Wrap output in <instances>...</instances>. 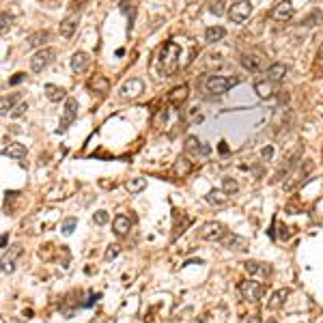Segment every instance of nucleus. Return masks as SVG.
Returning <instances> with one entry per match:
<instances>
[{
  "instance_id": "f257e3e1",
  "label": "nucleus",
  "mask_w": 323,
  "mask_h": 323,
  "mask_svg": "<svg viewBox=\"0 0 323 323\" xmlns=\"http://www.w3.org/2000/svg\"><path fill=\"white\" fill-rule=\"evenodd\" d=\"M179 56H181V47L177 45L175 41H166L159 50V67H162V74L171 76L179 67Z\"/></svg>"
},
{
  "instance_id": "f03ea898",
  "label": "nucleus",
  "mask_w": 323,
  "mask_h": 323,
  "mask_svg": "<svg viewBox=\"0 0 323 323\" xmlns=\"http://www.w3.org/2000/svg\"><path fill=\"white\" fill-rule=\"evenodd\" d=\"M235 84H239V78H231V76H209L207 82H205L207 91L213 93V95H224V93H229Z\"/></svg>"
},
{
  "instance_id": "7ed1b4c3",
  "label": "nucleus",
  "mask_w": 323,
  "mask_h": 323,
  "mask_svg": "<svg viewBox=\"0 0 323 323\" xmlns=\"http://www.w3.org/2000/svg\"><path fill=\"white\" fill-rule=\"evenodd\" d=\"M54 59H56V50H54V47H41V50H37L35 54H32L30 69L35 71V74H41L43 69H47L54 63Z\"/></svg>"
},
{
  "instance_id": "20e7f679",
  "label": "nucleus",
  "mask_w": 323,
  "mask_h": 323,
  "mask_svg": "<svg viewBox=\"0 0 323 323\" xmlns=\"http://www.w3.org/2000/svg\"><path fill=\"white\" fill-rule=\"evenodd\" d=\"M226 233H229V231H226V226L222 222L211 220V222H205L198 229V237L205 239V241H222L226 237Z\"/></svg>"
},
{
  "instance_id": "39448f33",
  "label": "nucleus",
  "mask_w": 323,
  "mask_h": 323,
  "mask_svg": "<svg viewBox=\"0 0 323 323\" xmlns=\"http://www.w3.org/2000/svg\"><path fill=\"white\" fill-rule=\"evenodd\" d=\"M78 99H74V97H67L65 99V108H63V117H61V125H59V132H67V129L71 127V123L78 119Z\"/></svg>"
},
{
  "instance_id": "423d86ee",
  "label": "nucleus",
  "mask_w": 323,
  "mask_h": 323,
  "mask_svg": "<svg viewBox=\"0 0 323 323\" xmlns=\"http://www.w3.org/2000/svg\"><path fill=\"white\" fill-rule=\"evenodd\" d=\"M250 15H252V3L250 0H241V3H233L229 9V20L233 24H244Z\"/></svg>"
},
{
  "instance_id": "0eeeda50",
  "label": "nucleus",
  "mask_w": 323,
  "mask_h": 323,
  "mask_svg": "<svg viewBox=\"0 0 323 323\" xmlns=\"http://www.w3.org/2000/svg\"><path fill=\"white\" fill-rule=\"evenodd\" d=\"M239 293L244 295V300H248V302H258L263 295V285L261 282H254V280H244V282H239Z\"/></svg>"
},
{
  "instance_id": "6e6552de",
  "label": "nucleus",
  "mask_w": 323,
  "mask_h": 323,
  "mask_svg": "<svg viewBox=\"0 0 323 323\" xmlns=\"http://www.w3.org/2000/svg\"><path fill=\"white\" fill-rule=\"evenodd\" d=\"M293 13H295L293 3H291V0H280V3L272 9L270 18L276 20V22H289L291 18H293Z\"/></svg>"
},
{
  "instance_id": "1a4fd4ad",
  "label": "nucleus",
  "mask_w": 323,
  "mask_h": 323,
  "mask_svg": "<svg viewBox=\"0 0 323 323\" xmlns=\"http://www.w3.org/2000/svg\"><path fill=\"white\" fill-rule=\"evenodd\" d=\"M121 97L123 99H136L140 93H144V82L140 78H132V80H127V82L121 86Z\"/></svg>"
},
{
  "instance_id": "9d476101",
  "label": "nucleus",
  "mask_w": 323,
  "mask_h": 323,
  "mask_svg": "<svg viewBox=\"0 0 323 323\" xmlns=\"http://www.w3.org/2000/svg\"><path fill=\"white\" fill-rule=\"evenodd\" d=\"M185 153H190L194 157H205L211 153V147H207L203 140H198L196 136H190L188 140H185Z\"/></svg>"
},
{
  "instance_id": "9b49d317",
  "label": "nucleus",
  "mask_w": 323,
  "mask_h": 323,
  "mask_svg": "<svg viewBox=\"0 0 323 323\" xmlns=\"http://www.w3.org/2000/svg\"><path fill=\"white\" fill-rule=\"evenodd\" d=\"M190 97V88L188 84H181V86H175L171 93H168V103H171L173 108H181L185 101H188Z\"/></svg>"
},
{
  "instance_id": "f8f14e48",
  "label": "nucleus",
  "mask_w": 323,
  "mask_h": 323,
  "mask_svg": "<svg viewBox=\"0 0 323 323\" xmlns=\"http://www.w3.org/2000/svg\"><path fill=\"white\" fill-rule=\"evenodd\" d=\"M226 250H246L248 248V239L237 235V233H226V237L220 241Z\"/></svg>"
},
{
  "instance_id": "ddd939ff",
  "label": "nucleus",
  "mask_w": 323,
  "mask_h": 323,
  "mask_svg": "<svg viewBox=\"0 0 323 323\" xmlns=\"http://www.w3.org/2000/svg\"><path fill=\"white\" fill-rule=\"evenodd\" d=\"M71 71L74 74H84V71L88 69V65H91V56H88L86 52H76L74 56H71Z\"/></svg>"
},
{
  "instance_id": "4468645a",
  "label": "nucleus",
  "mask_w": 323,
  "mask_h": 323,
  "mask_svg": "<svg viewBox=\"0 0 323 323\" xmlns=\"http://www.w3.org/2000/svg\"><path fill=\"white\" fill-rule=\"evenodd\" d=\"M265 76H267L270 82H282L287 76V65L285 63H274L267 67V71H265Z\"/></svg>"
},
{
  "instance_id": "2eb2a0df",
  "label": "nucleus",
  "mask_w": 323,
  "mask_h": 323,
  "mask_svg": "<svg viewBox=\"0 0 323 323\" xmlns=\"http://www.w3.org/2000/svg\"><path fill=\"white\" fill-rule=\"evenodd\" d=\"M78 15H69V18H65L63 22H61V26H59V32H61V37H65V39H71L74 37V32H76V28H78Z\"/></svg>"
},
{
  "instance_id": "dca6fc26",
  "label": "nucleus",
  "mask_w": 323,
  "mask_h": 323,
  "mask_svg": "<svg viewBox=\"0 0 323 323\" xmlns=\"http://www.w3.org/2000/svg\"><path fill=\"white\" fill-rule=\"evenodd\" d=\"M129 226H132V222H129V218L125 213H119V216H115V220H112V231H115L119 237L125 235L129 231Z\"/></svg>"
},
{
  "instance_id": "f3484780",
  "label": "nucleus",
  "mask_w": 323,
  "mask_h": 323,
  "mask_svg": "<svg viewBox=\"0 0 323 323\" xmlns=\"http://www.w3.org/2000/svg\"><path fill=\"white\" fill-rule=\"evenodd\" d=\"M3 155L5 157H13V159H24L26 157V147L20 142H9V147L3 149Z\"/></svg>"
},
{
  "instance_id": "a211bd4d",
  "label": "nucleus",
  "mask_w": 323,
  "mask_h": 323,
  "mask_svg": "<svg viewBox=\"0 0 323 323\" xmlns=\"http://www.w3.org/2000/svg\"><path fill=\"white\" fill-rule=\"evenodd\" d=\"M205 198H207L209 205H216V207H224L226 203H229V194H226L224 190H209Z\"/></svg>"
},
{
  "instance_id": "6ab92c4d",
  "label": "nucleus",
  "mask_w": 323,
  "mask_h": 323,
  "mask_svg": "<svg viewBox=\"0 0 323 323\" xmlns=\"http://www.w3.org/2000/svg\"><path fill=\"white\" fill-rule=\"evenodd\" d=\"M289 295H291L289 289H278L276 293L272 295V300L267 302V306H270L272 310H278V308H282V306L287 304V297H289Z\"/></svg>"
},
{
  "instance_id": "aec40b11",
  "label": "nucleus",
  "mask_w": 323,
  "mask_h": 323,
  "mask_svg": "<svg viewBox=\"0 0 323 323\" xmlns=\"http://www.w3.org/2000/svg\"><path fill=\"white\" fill-rule=\"evenodd\" d=\"M261 63H263V59L258 54H244L241 56V65H244V69L252 71V74H256V71L261 69Z\"/></svg>"
},
{
  "instance_id": "412c9836",
  "label": "nucleus",
  "mask_w": 323,
  "mask_h": 323,
  "mask_svg": "<svg viewBox=\"0 0 323 323\" xmlns=\"http://www.w3.org/2000/svg\"><path fill=\"white\" fill-rule=\"evenodd\" d=\"M254 93L261 97V99H270V97L274 95V86H272V82L267 78L265 80H256L254 82Z\"/></svg>"
},
{
  "instance_id": "4be33fe9",
  "label": "nucleus",
  "mask_w": 323,
  "mask_h": 323,
  "mask_svg": "<svg viewBox=\"0 0 323 323\" xmlns=\"http://www.w3.org/2000/svg\"><path fill=\"white\" fill-rule=\"evenodd\" d=\"M45 91V97L50 101H61V99H67V91L63 86H56V84H45L43 86Z\"/></svg>"
},
{
  "instance_id": "5701e85b",
  "label": "nucleus",
  "mask_w": 323,
  "mask_h": 323,
  "mask_svg": "<svg viewBox=\"0 0 323 323\" xmlns=\"http://www.w3.org/2000/svg\"><path fill=\"white\" fill-rule=\"evenodd\" d=\"M47 39H50V32L47 30H37V32H32V35H28L26 45L28 47H39V45H43Z\"/></svg>"
},
{
  "instance_id": "b1692460",
  "label": "nucleus",
  "mask_w": 323,
  "mask_h": 323,
  "mask_svg": "<svg viewBox=\"0 0 323 323\" xmlns=\"http://www.w3.org/2000/svg\"><path fill=\"white\" fill-rule=\"evenodd\" d=\"M224 35H226V30L222 26H209L205 30V41L207 43H218V41L224 39Z\"/></svg>"
},
{
  "instance_id": "393cba45",
  "label": "nucleus",
  "mask_w": 323,
  "mask_h": 323,
  "mask_svg": "<svg viewBox=\"0 0 323 323\" xmlns=\"http://www.w3.org/2000/svg\"><path fill=\"white\" fill-rule=\"evenodd\" d=\"M244 270L250 274V276H254V274H270V265L265 263H258V261H246L244 263Z\"/></svg>"
},
{
  "instance_id": "a878e982",
  "label": "nucleus",
  "mask_w": 323,
  "mask_h": 323,
  "mask_svg": "<svg viewBox=\"0 0 323 323\" xmlns=\"http://www.w3.org/2000/svg\"><path fill=\"white\" fill-rule=\"evenodd\" d=\"M147 188V179H142V177H134V179H127L125 181V190L129 194H138Z\"/></svg>"
},
{
  "instance_id": "bb28decb",
  "label": "nucleus",
  "mask_w": 323,
  "mask_h": 323,
  "mask_svg": "<svg viewBox=\"0 0 323 323\" xmlns=\"http://www.w3.org/2000/svg\"><path fill=\"white\" fill-rule=\"evenodd\" d=\"M88 86H91L95 93H108L110 82H108V78H103V76H95L91 82H88Z\"/></svg>"
},
{
  "instance_id": "cd10ccee",
  "label": "nucleus",
  "mask_w": 323,
  "mask_h": 323,
  "mask_svg": "<svg viewBox=\"0 0 323 323\" xmlns=\"http://www.w3.org/2000/svg\"><path fill=\"white\" fill-rule=\"evenodd\" d=\"M20 99V95L18 93H13V95H9V97H3V101H0V112H3V117H7L9 115V110H13V103Z\"/></svg>"
},
{
  "instance_id": "c85d7f7f",
  "label": "nucleus",
  "mask_w": 323,
  "mask_h": 323,
  "mask_svg": "<svg viewBox=\"0 0 323 323\" xmlns=\"http://www.w3.org/2000/svg\"><path fill=\"white\" fill-rule=\"evenodd\" d=\"M192 173V164L185 157H179L177 159V164H175V175H179V177H185V175H190Z\"/></svg>"
},
{
  "instance_id": "c756f323",
  "label": "nucleus",
  "mask_w": 323,
  "mask_h": 323,
  "mask_svg": "<svg viewBox=\"0 0 323 323\" xmlns=\"http://www.w3.org/2000/svg\"><path fill=\"white\" fill-rule=\"evenodd\" d=\"M222 190L229 194V196H233V194L239 190V183L233 179V177H224V179H222Z\"/></svg>"
},
{
  "instance_id": "7c9ffc66",
  "label": "nucleus",
  "mask_w": 323,
  "mask_h": 323,
  "mask_svg": "<svg viewBox=\"0 0 323 323\" xmlns=\"http://www.w3.org/2000/svg\"><path fill=\"white\" fill-rule=\"evenodd\" d=\"M319 22H323V13H319V11H312L308 18H304L302 20V26H314V24H319Z\"/></svg>"
},
{
  "instance_id": "2f4dec72",
  "label": "nucleus",
  "mask_w": 323,
  "mask_h": 323,
  "mask_svg": "<svg viewBox=\"0 0 323 323\" xmlns=\"http://www.w3.org/2000/svg\"><path fill=\"white\" fill-rule=\"evenodd\" d=\"M209 11H211L216 18L224 15V0H211V3H209Z\"/></svg>"
},
{
  "instance_id": "473e14b6",
  "label": "nucleus",
  "mask_w": 323,
  "mask_h": 323,
  "mask_svg": "<svg viewBox=\"0 0 323 323\" xmlns=\"http://www.w3.org/2000/svg\"><path fill=\"white\" fill-rule=\"evenodd\" d=\"M93 222H95L97 226L108 224V222H110V216H108V211H103V209H99V211H95V213H93Z\"/></svg>"
},
{
  "instance_id": "72a5a7b5",
  "label": "nucleus",
  "mask_w": 323,
  "mask_h": 323,
  "mask_svg": "<svg viewBox=\"0 0 323 323\" xmlns=\"http://www.w3.org/2000/svg\"><path fill=\"white\" fill-rule=\"evenodd\" d=\"M76 224H78V220H76V218H67V220H65L63 222V233H65V235H71V233H74V229H76Z\"/></svg>"
},
{
  "instance_id": "f704fd0d",
  "label": "nucleus",
  "mask_w": 323,
  "mask_h": 323,
  "mask_svg": "<svg viewBox=\"0 0 323 323\" xmlns=\"http://www.w3.org/2000/svg\"><path fill=\"white\" fill-rule=\"evenodd\" d=\"M26 110H28V103H26V101H22L18 108H13V112H11V119H20V117H22Z\"/></svg>"
},
{
  "instance_id": "c9c22d12",
  "label": "nucleus",
  "mask_w": 323,
  "mask_h": 323,
  "mask_svg": "<svg viewBox=\"0 0 323 323\" xmlns=\"http://www.w3.org/2000/svg\"><path fill=\"white\" fill-rule=\"evenodd\" d=\"M261 157H263V159H267V162L274 157V147H272V144H265V147L261 149Z\"/></svg>"
},
{
  "instance_id": "e433bc0d",
  "label": "nucleus",
  "mask_w": 323,
  "mask_h": 323,
  "mask_svg": "<svg viewBox=\"0 0 323 323\" xmlns=\"http://www.w3.org/2000/svg\"><path fill=\"white\" fill-rule=\"evenodd\" d=\"M119 254V246H108V250H106V254H103V258H106V261H112V258H115Z\"/></svg>"
},
{
  "instance_id": "4c0bfd02",
  "label": "nucleus",
  "mask_w": 323,
  "mask_h": 323,
  "mask_svg": "<svg viewBox=\"0 0 323 323\" xmlns=\"http://www.w3.org/2000/svg\"><path fill=\"white\" fill-rule=\"evenodd\" d=\"M24 80H26V74H22V71H20V74H15V76L9 80V84H11V86H18V84L24 82Z\"/></svg>"
},
{
  "instance_id": "58836bf2",
  "label": "nucleus",
  "mask_w": 323,
  "mask_h": 323,
  "mask_svg": "<svg viewBox=\"0 0 323 323\" xmlns=\"http://www.w3.org/2000/svg\"><path fill=\"white\" fill-rule=\"evenodd\" d=\"M3 272L5 274H11L13 272V261H11V258H7V256L3 258Z\"/></svg>"
},
{
  "instance_id": "ea45409f",
  "label": "nucleus",
  "mask_w": 323,
  "mask_h": 323,
  "mask_svg": "<svg viewBox=\"0 0 323 323\" xmlns=\"http://www.w3.org/2000/svg\"><path fill=\"white\" fill-rule=\"evenodd\" d=\"M0 20H3V26H0V30H3V35H5V32H7V28L11 26V18H9V15H7V13H3V18H0Z\"/></svg>"
},
{
  "instance_id": "a19ab883",
  "label": "nucleus",
  "mask_w": 323,
  "mask_h": 323,
  "mask_svg": "<svg viewBox=\"0 0 323 323\" xmlns=\"http://www.w3.org/2000/svg\"><path fill=\"white\" fill-rule=\"evenodd\" d=\"M248 323H261V319H258V314H252V319L248 317Z\"/></svg>"
},
{
  "instance_id": "79ce46f5",
  "label": "nucleus",
  "mask_w": 323,
  "mask_h": 323,
  "mask_svg": "<svg viewBox=\"0 0 323 323\" xmlns=\"http://www.w3.org/2000/svg\"><path fill=\"white\" fill-rule=\"evenodd\" d=\"M7 241H9V235L5 233V235H3V248H7Z\"/></svg>"
},
{
  "instance_id": "37998d69",
  "label": "nucleus",
  "mask_w": 323,
  "mask_h": 323,
  "mask_svg": "<svg viewBox=\"0 0 323 323\" xmlns=\"http://www.w3.org/2000/svg\"><path fill=\"white\" fill-rule=\"evenodd\" d=\"M220 151H222V153H226V151H229V149H226V142H224V140L220 142Z\"/></svg>"
},
{
  "instance_id": "c03bdc74",
  "label": "nucleus",
  "mask_w": 323,
  "mask_h": 323,
  "mask_svg": "<svg viewBox=\"0 0 323 323\" xmlns=\"http://www.w3.org/2000/svg\"><path fill=\"white\" fill-rule=\"evenodd\" d=\"M267 323H278V321H276V319H270V321H267Z\"/></svg>"
},
{
  "instance_id": "a18cd8bd",
  "label": "nucleus",
  "mask_w": 323,
  "mask_h": 323,
  "mask_svg": "<svg viewBox=\"0 0 323 323\" xmlns=\"http://www.w3.org/2000/svg\"><path fill=\"white\" fill-rule=\"evenodd\" d=\"M168 323H179V321H168Z\"/></svg>"
},
{
  "instance_id": "49530a36",
  "label": "nucleus",
  "mask_w": 323,
  "mask_h": 323,
  "mask_svg": "<svg viewBox=\"0 0 323 323\" xmlns=\"http://www.w3.org/2000/svg\"><path fill=\"white\" fill-rule=\"evenodd\" d=\"M233 3H241V0H233Z\"/></svg>"
}]
</instances>
